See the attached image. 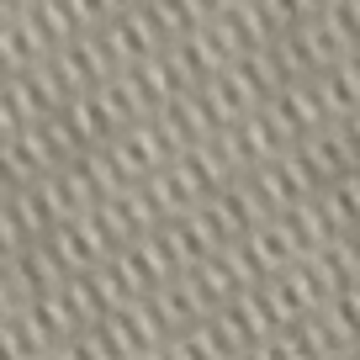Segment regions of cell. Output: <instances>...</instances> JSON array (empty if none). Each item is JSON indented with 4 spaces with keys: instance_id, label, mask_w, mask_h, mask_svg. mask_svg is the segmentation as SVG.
Here are the masks:
<instances>
[{
    "instance_id": "8992f818",
    "label": "cell",
    "mask_w": 360,
    "mask_h": 360,
    "mask_svg": "<svg viewBox=\"0 0 360 360\" xmlns=\"http://www.w3.org/2000/svg\"><path fill=\"white\" fill-rule=\"evenodd\" d=\"M355 249H360V228H355Z\"/></svg>"
},
{
    "instance_id": "7a4b0ae2",
    "label": "cell",
    "mask_w": 360,
    "mask_h": 360,
    "mask_svg": "<svg viewBox=\"0 0 360 360\" xmlns=\"http://www.w3.org/2000/svg\"><path fill=\"white\" fill-rule=\"evenodd\" d=\"M53 53H58V37L37 6H0V75L32 69Z\"/></svg>"
},
{
    "instance_id": "5b68a950",
    "label": "cell",
    "mask_w": 360,
    "mask_h": 360,
    "mask_svg": "<svg viewBox=\"0 0 360 360\" xmlns=\"http://www.w3.org/2000/svg\"><path fill=\"white\" fill-rule=\"evenodd\" d=\"M297 154L307 159V169H313V180L318 186H334L345 169H355L360 165V154H355V138H349V127L339 122H323V127H313V133L297 143Z\"/></svg>"
},
{
    "instance_id": "3957f363",
    "label": "cell",
    "mask_w": 360,
    "mask_h": 360,
    "mask_svg": "<svg viewBox=\"0 0 360 360\" xmlns=\"http://www.w3.org/2000/svg\"><path fill=\"white\" fill-rule=\"evenodd\" d=\"M233 249H238V259L249 265V276H255V281H270V276H281L286 265H297V259L307 255L302 233H297V223H292L286 212L265 217V223L249 228L244 238H233Z\"/></svg>"
},
{
    "instance_id": "6da1fadb",
    "label": "cell",
    "mask_w": 360,
    "mask_h": 360,
    "mask_svg": "<svg viewBox=\"0 0 360 360\" xmlns=\"http://www.w3.org/2000/svg\"><path fill=\"white\" fill-rule=\"evenodd\" d=\"M101 148H106V159H112L117 186H138V180H148L159 165L175 159V143H169V133H165L159 117H138V122L117 127Z\"/></svg>"
},
{
    "instance_id": "277c9868",
    "label": "cell",
    "mask_w": 360,
    "mask_h": 360,
    "mask_svg": "<svg viewBox=\"0 0 360 360\" xmlns=\"http://www.w3.org/2000/svg\"><path fill=\"white\" fill-rule=\"evenodd\" d=\"M96 32H101V43H106V53H112L117 69H133V64H143V58H154V53H165V48H169L165 27H159L154 11H148V0L127 6L122 16H112V22L96 27Z\"/></svg>"
}]
</instances>
